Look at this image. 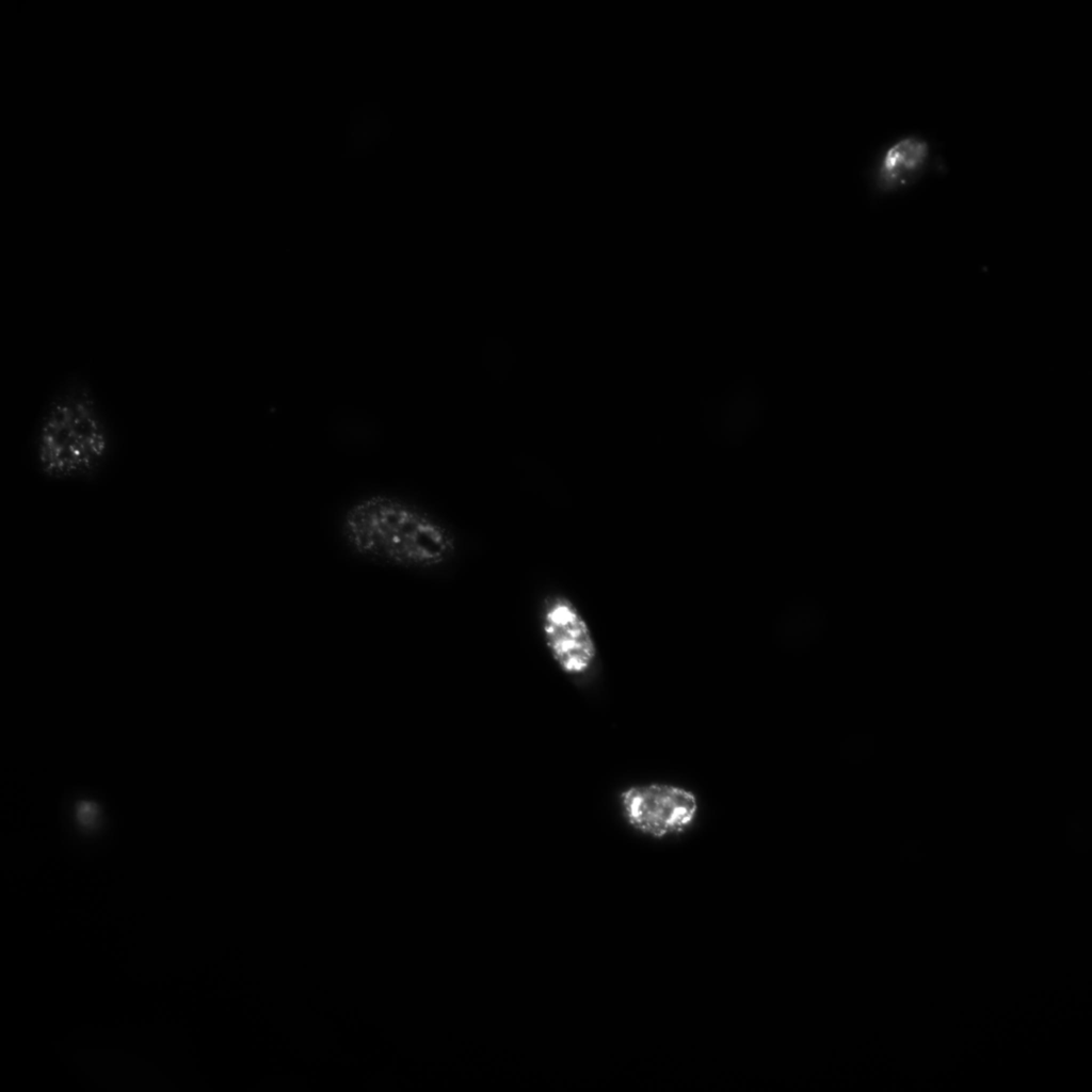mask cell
Instances as JSON below:
<instances>
[{"instance_id": "1", "label": "cell", "mask_w": 1092, "mask_h": 1092, "mask_svg": "<svg viewBox=\"0 0 1092 1092\" xmlns=\"http://www.w3.org/2000/svg\"><path fill=\"white\" fill-rule=\"evenodd\" d=\"M338 535L363 561L399 571L433 573L457 553L453 529L424 507L396 494L372 492L341 512Z\"/></svg>"}, {"instance_id": "2", "label": "cell", "mask_w": 1092, "mask_h": 1092, "mask_svg": "<svg viewBox=\"0 0 1092 1092\" xmlns=\"http://www.w3.org/2000/svg\"><path fill=\"white\" fill-rule=\"evenodd\" d=\"M113 431L96 390L87 379L71 373L44 400L31 435L36 472L59 483L97 478L111 460Z\"/></svg>"}, {"instance_id": "3", "label": "cell", "mask_w": 1092, "mask_h": 1092, "mask_svg": "<svg viewBox=\"0 0 1092 1092\" xmlns=\"http://www.w3.org/2000/svg\"><path fill=\"white\" fill-rule=\"evenodd\" d=\"M536 624L542 643L555 665L574 679L590 675L599 661L593 627L579 604L562 590H550L539 600Z\"/></svg>"}, {"instance_id": "4", "label": "cell", "mask_w": 1092, "mask_h": 1092, "mask_svg": "<svg viewBox=\"0 0 1092 1092\" xmlns=\"http://www.w3.org/2000/svg\"><path fill=\"white\" fill-rule=\"evenodd\" d=\"M623 822L654 839L676 837L696 823L701 802L696 792L670 782H643L625 786L616 797Z\"/></svg>"}, {"instance_id": "5", "label": "cell", "mask_w": 1092, "mask_h": 1092, "mask_svg": "<svg viewBox=\"0 0 1092 1092\" xmlns=\"http://www.w3.org/2000/svg\"><path fill=\"white\" fill-rule=\"evenodd\" d=\"M943 166L937 143L919 130L894 134L874 152L869 181L880 196L902 193Z\"/></svg>"}, {"instance_id": "6", "label": "cell", "mask_w": 1092, "mask_h": 1092, "mask_svg": "<svg viewBox=\"0 0 1092 1092\" xmlns=\"http://www.w3.org/2000/svg\"><path fill=\"white\" fill-rule=\"evenodd\" d=\"M77 818L79 824L85 829L94 828L97 824L98 810L95 804L83 801L77 806Z\"/></svg>"}, {"instance_id": "7", "label": "cell", "mask_w": 1092, "mask_h": 1092, "mask_svg": "<svg viewBox=\"0 0 1092 1092\" xmlns=\"http://www.w3.org/2000/svg\"><path fill=\"white\" fill-rule=\"evenodd\" d=\"M364 128L365 127L363 126V124H357V125L354 126V132L357 133V134H360V133L364 132Z\"/></svg>"}, {"instance_id": "8", "label": "cell", "mask_w": 1092, "mask_h": 1092, "mask_svg": "<svg viewBox=\"0 0 1092 1092\" xmlns=\"http://www.w3.org/2000/svg\"><path fill=\"white\" fill-rule=\"evenodd\" d=\"M368 139L369 141H373L375 139V135L372 133H368Z\"/></svg>"}]
</instances>
